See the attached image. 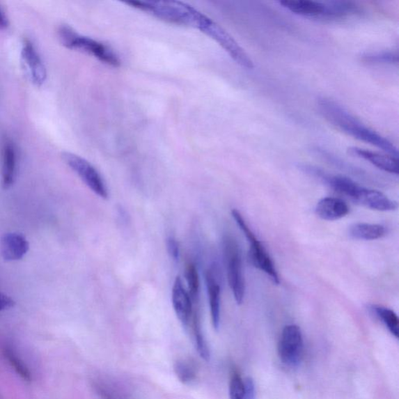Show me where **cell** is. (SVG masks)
Wrapping results in <instances>:
<instances>
[{
  "label": "cell",
  "instance_id": "28",
  "mask_svg": "<svg viewBox=\"0 0 399 399\" xmlns=\"http://www.w3.org/2000/svg\"><path fill=\"white\" fill-rule=\"evenodd\" d=\"M244 399H256V389L251 377H247L244 380Z\"/></svg>",
  "mask_w": 399,
  "mask_h": 399
},
{
  "label": "cell",
  "instance_id": "3",
  "mask_svg": "<svg viewBox=\"0 0 399 399\" xmlns=\"http://www.w3.org/2000/svg\"><path fill=\"white\" fill-rule=\"evenodd\" d=\"M127 4L166 22L194 28L199 10L179 1H130Z\"/></svg>",
  "mask_w": 399,
  "mask_h": 399
},
{
  "label": "cell",
  "instance_id": "26",
  "mask_svg": "<svg viewBox=\"0 0 399 399\" xmlns=\"http://www.w3.org/2000/svg\"><path fill=\"white\" fill-rule=\"evenodd\" d=\"M244 381L239 373L234 371L232 374L230 383V399H244Z\"/></svg>",
  "mask_w": 399,
  "mask_h": 399
},
{
  "label": "cell",
  "instance_id": "5",
  "mask_svg": "<svg viewBox=\"0 0 399 399\" xmlns=\"http://www.w3.org/2000/svg\"><path fill=\"white\" fill-rule=\"evenodd\" d=\"M194 29H198L209 38L217 42L221 48L226 50L233 60L242 68L253 69L254 64L251 58L245 50L240 47L237 41L221 28L220 25L212 21L202 13L198 17Z\"/></svg>",
  "mask_w": 399,
  "mask_h": 399
},
{
  "label": "cell",
  "instance_id": "15",
  "mask_svg": "<svg viewBox=\"0 0 399 399\" xmlns=\"http://www.w3.org/2000/svg\"><path fill=\"white\" fill-rule=\"evenodd\" d=\"M205 278L212 324L215 330H219L221 322L220 283L217 273H214V269H209Z\"/></svg>",
  "mask_w": 399,
  "mask_h": 399
},
{
  "label": "cell",
  "instance_id": "20",
  "mask_svg": "<svg viewBox=\"0 0 399 399\" xmlns=\"http://www.w3.org/2000/svg\"><path fill=\"white\" fill-rule=\"evenodd\" d=\"M93 388L101 399H132L114 384L102 379L95 381Z\"/></svg>",
  "mask_w": 399,
  "mask_h": 399
},
{
  "label": "cell",
  "instance_id": "25",
  "mask_svg": "<svg viewBox=\"0 0 399 399\" xmlns=\"http://www.w3.org/2000/svg\"><path fill=\"white\" fill-rule=\"evenodd\" d=\"M362 61L370 64H397L398 55L397 52H378L366 54Z\"/></svg>",
  "mask_w": 399,
  "mask_h": 399
},
{
  "label": "cell",
  "instance_id": "19",
  "mask_svg": "<svg viewBox=\"0 0 399 399\" xmlns=\"http://www.w3.org/2000/svg\"><path fill=\"white\" fill-rule=\"evenodd\" d=\"M372 311L375 315L384 324L386 328L391 333L392 336L398 338L399 320L396 313L387 307L382 306H373Z\"/></svg>",
  "mask_w": 399,
  "mask_h": 399
},
{
  "label": "cell",
  "instance_id": "7",
  "mask_svg": "<svg viewBox=\"0 0 399 399\" xmlns=\"http://www.w3.org/2000/svg\"><path fill=\"white\" fill-rule=\"evenodd\" d=\"M224 251L228 284L238 305L244 303L246 285L240 247L231 235L224 240Z\"/></svg>",
  "mask_w": 399,
  "mask_h": 399
},
{
  "label": "cell",
  "instance_id": "9",
  "mask_svg": "<svg viewBox=\"0 0 399 399\" xmlns=\"http://www.w3.org/2000/svg\"><path fill=\"white\" fill-rule=\"evenodd\" d=\"M278 354L280 361L290 368H296L302 361L304 338L299 326L285 327L278 345Z\"/></svg>",
  "mask_w": 399,
  "mask_h": 399
},
{
  "label": "cell",
  "instance_id": "6",
  "mask_svg": "<svg viewBox=\"0 0 399 399\" xmlns=\"http://www.w3.org/2000/svg\"><path fill=\"white\" fill-rule=\"evenodd\" d=\"M232 215L241 231L244 233L247 241L249 242V260L252 265L265 272L274 285H279V274L269 253L252 232L250 227L248 226L244 219L237 209H233Z\"/></svg>",
  "mask_w": 399,
  "mask_h": 399
},
{
  "label": "cell",
  "instance_id": "18",
  "mask_svg": "<svg viewBox=\"0 0 399 399\" xmlns=\"http://www.w3.org/2000/svg\"><path fill=\"white\" fill-rule=\"evenodd\" d=\"M386 233H387V230L382 225L363 224V222L353 224L349 230L350 237L366 241L382 239Z\"/></svg>",
  "mask_w": 399,
  "mask_h": 399
},
{
  "label": "cell",
  "instance_id": "16",
  "mask_svg": "<svg viewBox=\"0 0 399 399\" xmlns=\"http://www.w3.org/2000/svg\"><path fill=\"white\" fill-rule=\"evenodd\" d=\"M315 212L320 219L336 221L345 217L350 212V208L343 200L329 197L318 201Z\"/></svg>",
  "mask_w": 399,
  "mask_h": 399
},
{
  "label": "cell",
  "instance_id": "21",
  "mask_svg": "<svg viewBox=\"0 0 399 399\" xmlns=\"http://www.w3.org/2000/svg\"><path fill=\"white\" fill-rule=\"evenodd\" d=\"M185 278L188 285L189 294L193 304H197L199 299L200 279L197 267L191 261H189L185 267Z\"/></svg>",
  "mask_w": 399,
  "mask_h": 399
},
{
  "label": "cell",
  "instance_id": "2",
  "mask_svg": "<svg viewBox=\"0 0 399 399\" xmlns=\"http://www.w3.org/2000/svg\"><path fill=\"white\" fill-rule=\"evenodd\" d=\"M292 14L313 19H344L356 15L359 12L357 4L345 1L318 2L311 0H283L279 2Z\"/></svg>",
  "mask_w": 399,
  "mask_h": 399
},
{
  "label": "cell",
  "instance_id": "4",
  "mask_svg": "<svg viewBox=\"0 0 399 399\" xmlns=\"http://www.w3.org/2000/svg\"><path fill=\"white\" fill-rule=\"evenodd\" d=\"M58 36L61 43L68 49L86 52L109 66H120V58L112 49L93 38L78 34L68 25H62L58 30Z\"/></svg>",
  "mask_w": 399,
  "mask_h": 399
},
{
  "label": "cell",
  "instance_id": "10",
  "mask_svg": "<svg viewBox=\"0 0 399 399\" xmlns=\"http://www.w3.org/2000/svg\"><path fill=\"white\" fill-rule=\"evenodd\" d=\"M351 201L356 204L378 212L397 210L398 203L376 189L366 188L359 185L352 195Z\"/></svg>",
  "mask_w": 399,
  "mask_h": 399
},
{
  "label": "cell",
  "instance_id": "1",
  "mask_svg": "<svg viewBox=\"0 0 399 399\" xmlns=\"http://www.w3.org/2000/svg\"><path fill=\"white\" fill-rule=\"evenodd\" d=\"M318 109L327 121L344 133L380 148L389 155L398 159V150L393 143L374 130L366 127L341 104L324 97L318 101Z\"/></svg>",
  "mask_w": 399,
  "mask_h": 399
},
{
  "label": "cell",
  "instance_id": "8",
  "mask_svg": "<svg viewBox=\"0 0 399 399\" xmlns=\"http://www.w3.org/2000/svg\"><path fill=\"white\" fill-rule=\"evenodd\" d=\"M62 158L91 191L102 199L109 198V191L106 182L99 171L88 161L70 152H63Z\"/></svg>",
  "mask_w": 399,
  "mask_h": 399
},
{
  "label": "cell",
  "instance_id": "29",
  "mask_svg": "<svg viewBox=\"0 0 399 399\" xmlns=\"http://www.w3.org/2000/svg\"><path fill=\"white\" fill-rule=\"evenodd\" d=\"M15 305V300L6 294L0 292V312L11 308Z\"/></svg>",
  "mask_w": 399,
  "mask_h": 399
},
{
  "label": "cell",
  "instance_id": "17",
  "mask_svg": "<svg viewBox=\"0 0 399 399\" xmlns=\"http://www.w3.org/2000/svg\"><path fill=\"white\" fill-rule=\"evenodd\" d=\"M17 175L16 149L10 141H6L3 146L2 185L4 189L14 185Z\"/></svg>",
  "mask_w": 399,
  "mask_h": 399
},
{
  "label": "cell",
  "instance_id": "14",
  "mask_svg": "<svg viewBox=\"0 0 399 399\" xmlns=\"http://www.w3.org/2000/svg\"><path fill=\"white\" fill-rule=\"evenodd\" d=\"M349 153L352 156L357 157V158L369 162L372 165L386 173L398 175V159L396 157L382 155L357 147L350 148Z\"/></svg>",
  "mask_w": 399,
  "mask_h": 399
},
{
  "label": "cell",
  "instance_id": "22",
  "mask_svg": "<svg viewBox=\"0 0 399 399\" xmlns=\"http://www.w3.org/2000/svg\"><path fill=\"white\" fill-rule=\"evenodd\" d=\"M192 318L196 348H197L200 357L204 359L205 361H208L210 359V351H209L206 340L202 333L198 311H194Z\"/></svg>",
  "mask_w": 399,
  "mask_h": 399
},
{
  "label": "cell",
  "instance_id": "13",
  "mask_svg": "<svg viewBox=\"0 0 399 399\" xmlns=\"http://www.w3.org/2000/svg\"><path fill=\"white\" fill-rule=\"evenodd\" d=\"M29 241L22 234L6 233L0 240V252L6 261L22 259L29 252Z\"/></svg>",
  "mask_w": 399,
  "mask_h": 399
},
{
  "label": "cell",
  "instance_id": "24",
  "mask_svg": "<svg viewBox=\"0 0 399 399\" xmlns=\"http://www.w3.org/2000/svg\"><path fill=\"white\" fill-rule=\"evenodd\" d=\"M3 354L12 368H14L18 375L21 376L24 381L31 382V375L27 366L17 357L15 352L10 347H6L3 350Z\"/></svg>",
  "mask_w": 399,
  "mask_h": 399
},
{
  "label": "cell",
  "instance_id": "11",
  "mask_svg": "<svg viewBox=\"0 0 399 399\" xmlns=\"http://www.w3.org/2000/svg\"><path fill=\"white\" fill-rule=\"evenodd\" d=\"M172 302L176 316L187 328L193 318V301L180 276L176 277L174 282Z\"/></svg>",
  "mask_w": 399,
  "mask_h": 399
},
{
  "label": "cell",
  "instance_id": "23",
  "mask_svg": "<svg viewBox=\"0 0 399 399\" xmlns=\"http://www.w3.org/2000/svg\"><path fill=\"white\" fill-rule=\"evenodd\" d=\"M174 370L179 380L183 384H191L197 379V368L191 361L181 359V361L175 362Z\"/></svg>",
  "mask_w": 399,
  "mask_h": 399
},
{
  "label": "cell",
  "instance_id": "30",
  "mask_svg": "<svg viewBox=\"0 0 399 399\" xmlns=\"http://www.w3.org/2000/svg\"><path fill=\"white\" fill-rule=\"evenodd\" d=\"M9 22L6 17L4 12L0 8V30L5 29L8 27Z\"/></svg>",
  "mask_w": 399,
  "mask_h": 399
},
{
  "label": "cell",
  "instance_id": "12",
  "mask_svg": "<svg viewBox=\"0 0 399 399\" xmlns=\"http://www.w3.org/2000/svg\"><path fill=\"white\" fill-rule=\"evenodd\" d=\"M22 58L31 81L37 86H41L47 79V70L33 44L29 39H25L23 42Z\"/></svg>",
  "mask_w": 399,
  "mask_h": 399
},
{
  "label": "cell",
  "instance_id": "27",
  "mask_svg": "<svg viewBox=\"0 0 399 399\" xmlns=\"http://www.w3.org/2000/svg\"><path fill=\"white\" fill-rule=\"evenodd\" d=\"M166 247L169 257L171 258L175 263H178L180 254V245L178 240L172 237V235H170L166 240Z\"/></svg>",
  "mask_w": 399,
  "mask_h": 399
}]
</instances>
